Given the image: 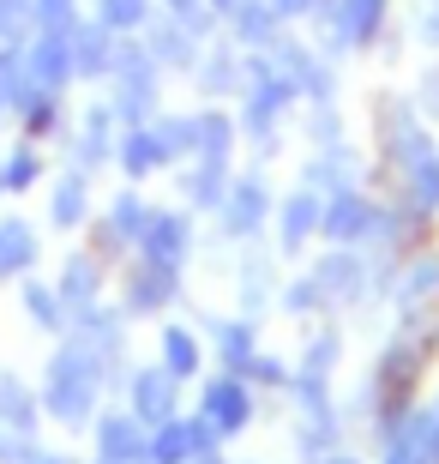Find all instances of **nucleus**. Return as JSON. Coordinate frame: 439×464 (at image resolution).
Listing matches in <instances>:
<instances>
[{"mask_svg":"<svg viewBox=\"0 0 439 464\" xmlns=\"http://www.w3.org/2000/svg\"><path fill=\"white\" fill-rule=\"evenodd\" d=\"M102 368L109 362L97 356V350H85L79 338H67V344L54 350L49 362V380H43V411L54 416V422H67V429H85L91 411H97V392H102Z\"/></svg>","mask_w":439,"mask_h":464,"instance_id":"f257e3e1","label":"nucleus"},{"mask_svg":"<svg viewBox=\"0 0 439 464\" xmlns=\"http://www.w3.org/2000/svg\"><path fill=\"white\" fill-rule=\"evenodd\" d=\"M320 229L338 241V247H355V241H367V236H386L391 224H386V218H379V211H373L355 188H343V193H331V206H325Z\"/></svg>","mask_w":439,"mask_h":464,"instance_id":"f03ea898","label":"nucleus"},{"mask_svg":"<svg viewBox=\"0 0 439 464\" xmlns=\"http://www.w3.org/2000/svg\"><path fill=\"white\" fill-rule=\"evenodd\" d=\"M24 79H31V91H43V97H61L67 91V79H79L72 72V49L67 36H31V49H24Z\"/></svg>","mask_w":439,"mask_h":464,"instance_id":"7ed1b4c3","label":"nucleus"},{"mask_svg":"<svg viewBox=\"0 0 439 464\" xmlns=\"http://www.w3.org/2000/svg\"><path fill=\"white\" fill-rule=\"evenodd\" d=\"M181 295V266H157V259H138L127 272V314H163Z\"/></svg>","mask_w":439,"mask_h":464,"instance_id":"20e7f679","label":"nucleus"},{"mask_svg":"<svg viewBox=\"0 0 439 464\" xmlns=\"http://www.w3.org/2000/svg\"><path fill=\"white\" fill-rule=\"evenodd\" d=\"M97 459L102 464H151V440L138 416H97Z\"/></svg>","mask_w":439,"mask_h":464,"instance_id":"39448f33","label":"nucleus"},{"mask_svg":"<svg viewBox=\"0 0 439 464\" xmlns=\"http://www.w3.org/2000/svg\"><path fill=\"white\" fill-rule=\"evenodd\" d=\"M199 416L217 434H241L247 422H253V398H247V386H241L235 374H223V380H211V386H205V411Z\"/></svg>","mask_w":439,"mask_h":464,"instance_id":"423d86ee","label":"nucleus"},{"mask_svg":"<svg viewBox=\"0 0 439 464\" xmlns=\"http://www.w3.org/2000/svg\"><path fill=\"white\" fill-rule=\"evenodd\" d=\"M223 229H229V236H253L259 224H265V211H271V193H265V181H259V175H241L235 188L223 193Z\"/></svg>","mask_w":439,"mask_h":464,"instance_id":"0eeeda50","label":"nucleus"},{"mask_svg":"<svg viewBox=\"0 0 439 464\" xmlns=\"http://www.w3.org/2000/svg\"><path fill=\"white\" fill-rule=\"evenodd\" d=\"M115 43L120 36L109 31V24H72L67 31V49H72V72H85V79H109V67H115Z\"/></svg>","mask_w":439,"mask_h":464,"instance_id":"6e6552de","label":"nucleus"},{"mask_svg":"<svg viewBox=\"0 0 439 464\" xmlns=\"http://www.w3.org/2000/svg\"><path fill=\"white\" fill-rule=\"evenodd\" d=\"M127 392H133V416L145 429H157V422L175 416V374L169 368H138V374L127 380Z\"/></svg>","mask_w":439,"mask_h":464,"instance_id":"1a4fd4ad","label":"nucleus"},{"mask_svg":"<svg viewBox=\"0 0 439 464\" xmlns=\"http://www.w3.org/2000/svg\"><path fill=\"white\" fill-rule=\"evenodd\" d=\"M186 247H193V224H186L181 211H151V224H145V241H138V254L157 259V266H181Z\"/></svg>","mask_w":439,"mask_h":464,"instance_id":"9d476101","label":"nucleus"},{"mask_svg":"<svg viewBox=\"0 0 439 464\" xmlns=\"http://www.w3.org/2000/svg\"><path fill=\"white\" fill-rule=\"evenodd\" d=\"M115 109L97 103L85 121H79V139H72V157H79V169H97V163H109L115 157Z\"/></svg>","mask_w":439,"mask_h":464,"instance_id":"9b49d317","label":"nucleus"},{"mask_svg":"<svg viewBox=\"0 0 439 464\" xmlns=\"http://www.w3.org/2000/svg\"><path fill=\"white\" fill-rule=\"evenodd\" d=\"M54 290H61L67 320H72L79 308H91V302H97V290H102V259L97 254H72L67 266H61V284H54Z\"/></svg>","mask_w":439,"mask_h":464,"instance_id":"f8f14e48","label":"nucleus"},{"mask_svg":"<svg viewBox=\"0 0 439 464\" xmlns=\"http://www.w3.org/2000/svg\"><path fill=\"white\" fill-rule=\"evenodd\" d=\"M36 254H43V241L24 218H0V277H31Z\"/></svg>","mask_w":439,"mask_h":464,"instance_id":"ddd939ff","label":"nucleus"},{"mask_svg":"<svg viewBox=\"0 0 439 464\" xmlns=\"http://www.w3.org/2000/svg\"><path fill=\"white\" fill-rule=\"evenodd\" d=\"M91 218V181H85V169H67L61 181H54V193H49V224L54 229H79Z\"/></svg>","mask_w":439,"mask_h":464,"instance_id":"4468645a","label":"nucleus"},{"mask_svg":"<svg viewBox=\"0 0 439 464\" xmlns=\"http://www.w3.org/2000/svg\"><path fill=\"white\" fill-rule=\"evenodd\" d=\"M145 54H151L157 67H193V61H199V36H186L181 18H163V24L145 36Z\"/></svg>","mask_w":439,"mask_h":464,"instance_id":"2eb2a0df","label":"nucleus"},{"mask_svg":"<svg viewBox=\"0 0 439 464\" xmlns=\"http://www.w3.org/2000/svg\"><path fill=\"white\" fill-rule=\"evenodd\" d=\"M115 163L127 169V181H145V175L163 163V151H157V133L151 121H138V127H127V133L115 139Z\"/></svg>","mask_w":439,"mask_h":464,"instance_id":"dca6fc26","label":"nucleus"},{"mask_svg":"<svg viewBox=\"0 0 439 464\" xmlns=\"http://www.w3.org/2000/svg\"><path fill=\"white\" fill-rule=\"evenodd\" d=\"M229 24H235V43H247V49H277V24L283 18L271 13V0H241L229 13Z\"/></svg>","mask_w":439,"mask_h":464,"instance_id":"f3484780","label":"nucleus"},{"mask_svg":"<svg viewBox=\"0 0 439 464\" xmlns=\"http://www.w3.org/2000/svg\"><path fill=\"white\" fill-rule=\"evenodd\" d=\"M36 416H43V398H36L18 374H6V368H0V422H6V429H18V434H31Z\"/></svg>","mask_w":439,"mask_h":464,"instance_id":"a211bd4d","label":"nucleus"},{"mask_svg":"<svg viewBox=\"0 0 439 464\" xmlns=\"http://www.w3.org/2000/svg\"><path fill=\"white\" fill-rule=\"evenodd\" d=\"M320 199H313V188H301V193H289L283 199V254H295V247H307V236L320 229Z\"/></svg>","mask_w":439,"mask_h":464,"instance_id":"6ab92c4d","label":"nucleus"},{"mask_svg":"<svg viewBox=\"0 0 439 464\" xmlns=\"http://www.w3.org/2000/svg\"><path fill=\"white\" fill-rule=\"evenodd\" d=\"M211 338H217L229 374H241V368L253 362V350H259V326H253V320H223V326H211Z\"/></svg>","mask_w":439,"mask_h":464,"instance_id":"aec40b11","label":"nucleus"},{"mask_svg":"<svg viewBox=\"0 0 439 464\" xmlns=\"http://www.w3.org/2000/svg\"><path fill=\"white\" fill-rule=\"evenodd\" d=\"M18 295H24V314H31L43 332H67V302H61V290L36 284V277H18Z\"/></svg>","mask_w":439,"mask_h":464,"instance_id":"412c9836","label":"nucleus"},{"mask_svg":"<svg viewBox=\"0 0 439 464\" xmlns=\"http://www.w3.org/2000/svg\"><path fill=\"white\" fill-rule=\"evenodd\" d=\"M193 422L186 416H169V422H157V434H151V464H186L193 459Z\"/></svg>","mask_w":439,"mask_h":464,"instance_id":"4be33fe9","label":"nucleus"},{"mask_svg":"<svg viewBox=\"0 0 439 464\" xmlns=\"http://www.w3.org/2000/svg\"><path fill=\"white\" fill-rule=\"evenodd\" d=\"M102 224L115 229L120 247H138V241H145V224H151V206H145L138 193H120L115 206H109V218H102Z\"/></svg>","mask_w":439,"mask_h":464,"instance_id":"5701e85b","label":"nucleus"},{"mask_svg":"<svg viewBox=\"0 0 439 464\" xmlns=\"http://www.w3.org/2000/svg\"><path fill=\"white\" fill-rule=\"evenodd\" d=\"M151 133H157L163 163H175V157H193V145H199V121L193 115H163V121H151Z\"/></svg>","mask_w":439,"mask_h":464,"instance_id":"b1692460","label":"nucleus"},{"mask_svg":"<svg viewBox=\"0 0 439 464\" xmlns=\"http://www.w3.org/2000/svg\"><path fill=\"white\" fill-rule=\"evenodd\" d=\"M199 338H193V332L186 326H163V368H169L175 380H193L199 374Z\"/></svg>","mask_w":439,"mask_h":464,"instance_id":"393cba45","label":"nucleus"},{"mask_svg":"<svg viewBox=\"0 0 439 464\" xmlns=\"http://www.w3.org/2000/svg\"><path fill=\"white\" fill-rule=\"evenodd\" d=\"M36 91L24 79V49H0V109H24Z\"/></svg>","mask_w":439,"mask_h":464,"instance_id":"a878e982","label":"nucleus"},{"mask_svg":"<svg viewBox=\"0 0 439 464\" xmlns=\"http://www.w3.org/2000/svg\"><path fill=\"white\" fill-rule=\"evenodd\" d=\"M36 181H43V157H36V145H18L0 163V193H31Z\"/></svg>","mask_w":439,"mask_h":464,"instance_id":"bb28decb","label":"nucleus"},{"mask_svg":"<svg viewBox=\"0 0 439 464\" xmlns=\"http://www.w3.org/2000/svg\"><path fill=\"white\" fill-rule=\"evenodd\" d=\"M199 121V145L193 151L205 157V163H229V145H235V121L229 115H193Z\"/></svg>","mask_w":439,"mask_h":464,"instance_id":"cd10ccee","label":"nucleus"},{"mask_svg":"<svg viewBox=\"0 0 439 464\" xmlns=\"http://www.w3.org/2000/svg\"><path fill=\"white\" fill-rule=\"evenodd\" d=\"M313 284H320V295H355V290H361V259H355V254L325 259L320 272H313Z\"/></svg>","mask_w":439,"mask_h":464,"instance_id":"c85d7f7f","label":"nucleus"},{"mask_svg":"<svg viewBox=\"0 0 439 464\" xmlns=\"http://www.w3.org/2000/svg\"><path fill=\"white\" fill-rule=\"evenodd\" d=\"M79 24V0H31V36H67Z\"/></svg>","mask_w":439,"mask_h":464,"instance_id":"c756f323","label":"nucleus"},{"mask_svg":"<svg viewBox=\"0 0 439 464\" xmlns=\"http://www.w3.org/2000/svg\"><path fill=\"white\" fill-rule=\"evenodd\" d=\"M379 18H386V0H343V36L349 43H373Z\"/></svg>","mask_w":439,"mask_h":464,"instance_id":"7c9ffc66","label":"nucleus"},{"mask_svg":"<svg viewBox=\"0 0 439 464\" xmlns=\"http://www.w3.org/2000/svg\"><path fill=\"white\" fill-rule=\"evenodd\" d=\"M18 115H24V139H31V145L36 139H54V127H61V97H43V91H36Z\"/></svg>","mask_w":439,"mask_h":464,"instance_id":"2f4dec72","label":"nucleus"},{"mask_svg":"<svg viewBox=\"0 0 439 464\" xmlns=\"http://www.w3.org/2000/svg\"><path fill=\"white\" fill-rule=\"evenodd\" d=\"M186 193H193V206H223V193H229V163H199Z\"/></svg>","mask_w":439,"mask_h":464,"instance_id":"473e14b6","label":"nucleus"},{"mask_svg":"<svg viewBox=\"0 0 439 464\" xmlns=\"http://www.w3.org/2000/svg\"><path fill=\"white\" fill-rule=\"evenodd\" d=\"M434 290H439V259H415V266L404 272L397 302H404V308H415V302H422V295H434Z\"/></svg>","mask_w":439,"mask_h":464,"instance_id":"72a5a7b5","label":"nucleus"},{"mask_svg":"<svg viewBox=\"0 0 439 464\" xmlns=\"http://www.w3.org/2000/svg\"><path fill=\"white\" fill-rule=\"evenodd\" d=\"M199 79H205V91H211V97H223V91H235V85H241L235 54H229V49H217V54H211V61L199 67Z\"/></svg>","mask_w":439,"mask_h":464,"instance_id":"f704fd0d","label":"nucleus"},{"mask_svg":"<svg viewBox=\"0 0 439 464\" xmlns=\"http://www.w3.org/2000/svg\"><path fill=\"white\" fill-rule=\"evenodd\" d=\"M409 199H415L422 211L439 206V151L427 157V163H415V169H409Z\"/></svg>","mask_w":439,"mask_h":464,"instance_id":"c9c22d12","label":"nucleus"},{"mask_svg":"<svg viewBox=\"0 0 439 464\" xmlns=\"http://www.w3.org/2000/svg\"><path fill=\"white\" fill-rule=\"evenodd\" d=\"M151 18V0H102V24L109 31H138Z\"/></svg>","mask_w":439,"mask_h":464,"instance_id":"e433bc0d","label":"nucleus"},{"mask_svg":"<svg viewBox=\"0 0 439 464\" xmlns=\"http://www.w3.org/2000/svg\"><path fill=\"white\" fill-rule=\"evenodd\" d=\"M241 374H247V380H259V386H283V362H277V356H259V350H253V362H247V368H241Z\"/></svg>","mask_w":439,"mask_h":464,"instance_id":"4c0bfd02","label":"nucleus"},{"mask_svg":"<svg viewBox=\"0 0 439 464\" xmlns=\"http://www.w3.org/2000/svg\"><path fill=\"white\" fill-rule=\"evenodd\" d=\"M313 302H320V284H313V277H301V284H295V290L283 295V308H295V314L313 308Z\"/></svg>","mask_w":439,"mask_h":464,"instance_id":"58836bf2","label":"nucleus"},{"mask_svg":"<svg viewBox=\"0 0 439 464\" xmlns=\"http://www.w3.org/2000/svg\"><path fill=\"white\" fill-rule=\"evenodd\" d=\"M320 0H271V13L277 18H301V13H313Z\"/></svg>","mask_w":439,"mask_h":464,"instance_id":"ea45409f","label":"nucleus"},{"mask_svg":"<svg viewBox=\"0 0 439 464\" xmlns=\"http://www.w3.org/2000/svg\"><path fill=\"white\" fill-rule=\"evenodd\" d=\"M422 36L439 49V0H427V6H422Z\"/></svg>","mask_w":439,"mask_h":464,"instance_id":"a19ab883","label":"nucleus"},{"mask_svg":"<svg viewBox=\"0 0 439 464\" xmlns=\"http://www.w3.org/2000/svg\"><path fill=\"white\" fill-rule=\"evenodd\" d=\"M205 6H211V13H223V18H229V13H235V6H241V0H205Z\"/></svg>","mask_w":439,"mask_h":464,"instance_id":"79ce46f5","label":"nucleus"},{"mask_svg":"<svg viewBox=\"0 0 439 464\" xmlns=\"http://www.w3.org/2000/svg\"><path fill=\"white\" fill-rule=\"evenodd\" d=\"M31 464H67L61 452H31Z\"/></svg>","mask_w":439,"mask_h":464,"instance_id":"37998d69","label":"nucleus"},{"mask_svg":"<svg viewBox=\"0 0 439 464\" xmlns=\"http://www.w3.org/2000/svg\"><path fill=\"white\" fill-rule=\"evenodd\" d=\"M331 464H349V459H331Z\"/></svg>","mask_w":439,"mask_h":464,"instance_id":"c03bdc74","label":"nucleus"}]
</instances>
